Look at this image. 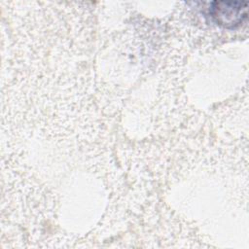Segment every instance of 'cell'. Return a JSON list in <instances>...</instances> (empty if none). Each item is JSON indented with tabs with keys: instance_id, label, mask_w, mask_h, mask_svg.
<instances>
[{
	"instance_id": "1",
	"label": "cell",
	"mask_w": 249,
	"mask_h": 249,
	"mask_svg": "<svg viewBox=\"0 0 249 249\" xmlns=\"http://www.w3.org/2000/svg\"><path fill=\"white\" fill-rule=\"evenodd\" d=\"M209 14L217 24L225 28H235L247 18V2L214 1L211 3Z\"/></svg>"
}]
</instances>
